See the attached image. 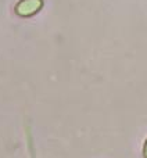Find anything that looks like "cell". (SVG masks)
Returning a JSON list of instances; mask_svg holds the SVG:
<instances>
[{
	"mask_svg": "<svg viewBox=\"0 0 147 158\" xmlns=\"http://www.w3.org/2000/svg\"><path fill=\"white\" fill-rule=\"evenodd\" d=\"M42 7V0H21L17 4L15 11L22 17H28L38 13Z\"/></svg>",
	"mask_w": 147,
	"mask_h": 158,
	"instance_id": "cell-1",
	"label": "cell"
},
{
	"mask_svg": "<svg viewBox=\"0 0 147 158\" xmlns=\"http://www.w3.org/2000/svg\"><path fill=\"white\" fill-rule=\"evenodd\" d=\"M143 156H145V158H147V140L145 143V147H143Z\"/></svg>",
	"mask_w": 147,
	"mask_h": 158,
	"instance_id": "cell-2",
	"label": "cell"
}]
</instances>
